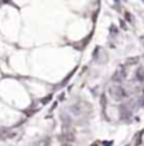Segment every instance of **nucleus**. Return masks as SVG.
I'll list each match as a JSON object with an SVG mask.
<instances>
[{
    "label": "nucleus",
    "instance_id": "f03ea898",
    "mask_svg": "<svg viewBox=\"0 0 144 146\" xmlns=\"http://www.w3.org/2000/svg\"><path fill=\"white\" fill-rule=\"evenodd\" d=\"M62 146H72V145H71V143H64Z\"/></svg>",
    "mask_w": 144,
    "mask_h": 146
},
{
    "label": "nucleus",
    "instance_id": "f257e3e1",
    "mask_svg": "<svg viewBox=\"0 0 144 146\" xmlns=\"http://www.w3.org/2000/svg\"><path fill=\"white\" fill-rule=\"evenodd\" d=\"M64 138H65L67 141H69V142L75 141V133H73V131H72L69 127H68L67 129H65V131H64Z\"/></svg>",
    "mask_w": 144,
    "mask_h": 146
}]
</instances>
